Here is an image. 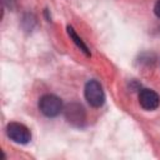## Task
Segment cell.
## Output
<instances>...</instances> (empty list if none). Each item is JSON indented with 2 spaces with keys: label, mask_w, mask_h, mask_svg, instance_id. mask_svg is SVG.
<instances>
[{
  "label": "cell",
  "mask_w": 160,
  "mask_h": 160,
  "mask_svg": "<svg viewBox=\"0 0 160 160\" xmlns=\"http://www.w3.org/2000/svg\"><path fill=\"white\" fill-rule=\"evenodd\" d=\"M6 134L8 136L18 144H28L31 140V132L30 130L20 122H10L6 126Z\"/></svg>",
  "instance_id": "obj_3"
},
{
  "label": "cell",
  "mask_w": 160,
  "mask_h": 160,
  "mask_svg": "<svg viewBox=\"0 0 160 160\" xmlns=\"http://www.w3.org/2000/svg\"><path fill=\"white\" fill-rule=\"evenodd\" d=\"M85 98H86L88 102L94 108H99L104 104L105 94H104L102 86L100 85L99 81L90 80V81L86 82V85H85Z\"/></svg>",
  "instance_id": "obj_2"
},
{
  "label": "cell",
  "mask_w": 160,
  "mask_h": 160,
  "mask_svg": "<svg viewBox=\"0 0 160 160\" xmlns=\"http://www.w3.org/2000/svg\"><path fill=\"white\" fill-rule=\"evenodd\" d=\"M66 30H68V34H69L70 39L75 42V45H76V46H78V48H79V49H80V50L86 55V56H90L89 48H88V46H86V44L82 41V39H81V38L75 32V30H74L71 26H68V29H66Z\"/></svg>",
  "instance_id": "obj_6"
},
{
  "label": "cell",
  "mask_w": 160,
  "mask_h": 160,
  "mask_svg": "<svg viewBox=\"0 0 160 160\" xmlns=\"http://www.w3.org/2000/svg\"><path fill=\"white\" fill-rule=\"evenodd\" d=\"M154 11H155L156 16H158V18H160V0H158V1H156L155 6H154Z\"/></svg>",
  "instance_id": "obj_7"
},
{
  "label": "cell",
  "mask_w": 160,
  "mask_h": 160,
  "mask_svg": "<svg viewBox=\"0 0 160 160\" xmlns=\"http://www.w3.org/2000/svg\"><path fill=\"white\" fill-rule=\"evenodd\" d=\"M2 2H4L9 9H12V8H14V4H15V0H2Z\"/></svg>",
  "instance_id": "obj_8"
},
{
  "label": "cell",
  "mask_w": 160,
  "mask_h": 160,
  "mask_svg": "<svg viewBox=\"0 0 160 160\" xmlns=\"http://www.w3.org/2000/svg\"><path fill=\"white\" fill-rule=\"evenodd\" d=\"M139 102L145 110H155L160 105V98L154 90L142 89L139 92Z\"/></svg>",
  "instance_id": "obj_4"
},
{
  "label": "cell",
  "mask_w": 160,
  "mask_h": 160,
  "mask_svg": "<svg viewBox=\"0 0 160 160\" xmlns=\"http://www.w3.org/2000/svg\"><path fill=\"white\" fill-rule=\"evenodd\" d=\"M39 109L40 111L48 116V118H55L58 116L62 110V102L61 100L51 94H46L40 98L39 100Z\"/></svg>",
  "instance_id": "obj_1"
},
{
  "label": "cell",
  "mask_w": 160,
  "mask_h": 160,
  "mask_svg": "<svg viewBox=\"0 0 160 160\" xmlns=\"http://www.w3.org/2000/svg\"><path fill=\"white\" fill-rule=\"evenodd\" d=\"M65 116L69 122L80 126L85 121V111L79 104H70L65 109Z\"/></svg>",
  "instance_id": "obj_5"
}]
</instances>
